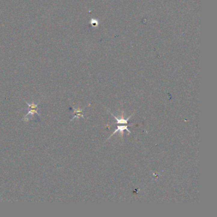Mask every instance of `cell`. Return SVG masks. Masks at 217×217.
<instances>
[{
	"mask_svg": "<svg viewBox=\"0 0 217 217\" xmlns=\"http://www.w3.org/2000/svg\"><path fill=\"white\" fill-rule=\"evenodd\" d=\"M24 101L26 102V103L27 104L28 106V110L29 112L28 113L26 114V115H24V117H23V121H28L30 118H31L32 116H34L35 115H37L40 117V114L38 113V110H39V108H38V104L39 102L38 103H34V102H32V103H29L28 102H27L26 101L24 100Z\"/></svg>",
	"mask_w": 217,
	"mask_h": 217,
	"instance_id": "6da1fadb",
	"label": "cell"
},
{
	"mask_svg": "<svg viewBox=\"0 0 217 217\" xmlns=\"http://www.w3.org/2000/svg\"><path fill=\"white\" fill-rule=\"evenodd\" d=\"M127 126H128L127 125H126V126H118L117 129L115 130V131H114V132L113 133V134L110 136L108 138V139H109V138H110V137H112V136H113L114 134H115L117 133H118V132H119V133H120L121 134L122 136L123 134H124V131H127L128 133H131V131H129V129H127Z\"/></svg>",
	"mask_w": 217,
	"mask_h": 217,
	"instance_id": "7a4b0ae2",
	"label": "cell"
},
{
	"mask_svg": "<svg viewBox=\"0 0 217 217\" xmlns=\"http://www.w3.org/2000/svg\"><path fill=\"white\" fill-rule=\"evenodd\" d=\"M111 114H112V115L114 118H115V120L117 121V123L118 124H127L129 120V119L131 118V117L133 116V115H131V116H129V117H127L126 119H125V118H123V115H122V118L118 119L117 117H116L115 115H114L113 114H112V113H111Z\"/></svg>",
	"mask_w": 217,
	"mask_h": 217,
	"instance_id": "3957f363",
	"label": "cell"
},
{
	"mask_svg": "<svg viewBox=\"0 0 217 217\" xmlns=\"http://www.w3.org/2000/svg\"><path fill=\"white\" fill-rule=\"evenodd\" d=\"M74 110V112L75 113V116L72 119V121L73 120V119L75 118H79V117H84V115H83V110H81V109H79V108H78V109H75V108H73Z\"/></svg>",
	"mask_w": 217,
	"mask_h": 217,
	"instance_id": "277c9868",
	"label": "cell"
}]
</instances>
